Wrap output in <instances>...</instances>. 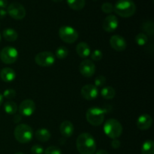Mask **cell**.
I'll list each match as a JSON object with an SVG mask.
<instances>
[{
	"mask_svg": "<svg viewBox=\"0 0 154 154\" xmlns=\"http://www.w3.org/2000/svg\"><path fill=\"white\" fill-rule=\"evenodd\" d=\"M76 147L81 154H94L96 150L95 138L90 133L84 132L77 138Z\"/></svg>",
	"mask_w": 154,
	"mask_h": 154,
	"instance_id": "obj_1",
	"label": "cell"
},
{
	"mask_svg": "<svg viewBox=\"0 0 154 154\" xmlns=\"http://www.w3.org/2000/svg\"><path fill=\"white\" fill-rule=\"evenodd\" d=\"M114 11L119 16L124 18L130 17L136 11V5L132 0H117Z\"/></svg>",
	"mask_w": 154,
	"mask_h": 154,
	"instance_id": "obj_2",
	"label": "cell"
},
{
	"mask_svg": "<svg viewBox=\"0 0 154 154\" xmlns=\"http://www.w3.org/2000/svg\"><path fill=\"white\" fill-rule=\"evenodd\" d=\"M14 135L17 141L20 144L29 143L33 137V131L29 125L19 124L15 127Z\"/></svg>",
	"mask_w": 154,
	"mask_h": 154,
	"instance_id": "obj_3",
	"label": "cell"
},
{
	"mask_svg": "<svg viewBox=\"0 0 154 154\" xmlns=\"http://www.w3.org/2000/svg\"><path fill=\"white\" fill-rule=\"evenodd\" d=\"M105 134L112 139H117L123 133V126L116 119H109L104 124Z\"/></svg>",
	"mask_w": 154,
	"mask_h": 154,
	"instance_id": "obj_4",
	"label": "cell"
},
{
	"mask_svg": "<svg viewBox=\"0 0 154 154\" xmlns=\"http://www.w3.org/2000/svg\"><path fill=\"white\" fill-rule=\"evenodd\" d=\"M86 119L90 125L93 126H99L105 120V112L103 109L98 107H91L86 113Z\"/></svg>",
	"mask_w": 154,
	"mask_h": 154,
	"instance_id": "obj_5",
	"label": "cell"
},
{
	"mask_svg": "<svg viewBox=\"0 0 154 154\" xmlns=\"http://www.w3.org/2000/svg\"><path fill=\"white\" fill-rule=\"evenodd\" d=\"M59 35L62 41L67 44H73L78 40V33L73 27L63 26L59 29Z\"/></svg>",
	"mask_w": 154,
	"mask_h": 154,
	"instance_id": "obj_6",
	"label": "cell"
},
{
	"mask_svg": "<svg viewBox=\"0 0 154 154\" xmlns=\"http://www.w3.org/2000/svg\"><path fill=\"white\" fill-rule=\"evenodd\" d=\"M17 58L18 51L13 47L7 46L0 51V60L5 64H13L17 61Z\"/></svg>",
	"mask_w": 154,
	"mask_h": 154,
	"instance_id": "obj_7",
	"label": "cell"
},
{
	"mask_svg": "<svg viewBox=\"0 0 154 154\" xmlns=\"http://www.w3.org/2000/svg\"><path fill=\"white\" fill-rule=\"evenodd\" d=\"M55 56L50 51L40 52L35 57L36 64L42 67H50L55 63Z\"/></svg>",
	"mask_w": 154,
	"mask_h": 154,
	"instance_id": "obj_8",
	"label": "cell"
},
{
	"mask_svg": "<svg viewBox=\"0 0 154 154\" xmlns=\"http://www.w3.org/2000/svg\"><path fill=\"white\" fill-rule=\"evenodd\" d=\"M7 14L11 17L17 20H20L26 17V9L19 2H12L7 7Z\"/></svg>",
	"mask_w": 154,
	"mask_h": 154,
	"instance_id": "obj_9",
	"label": "cell"
},
{
	"mask_svg": "<svg viewBox=\"0 0 154 154\" xmlns=\"http://www.w3.org/2000/svg\"><path fill=\"white\" fill-rule=\"evenodd\" d=\"M18 111L20 115L29 117L35 111V104L32 99H25L20 103Z\"/></svg>",
	"mask_w": 154,
	"mask_h": 154,
	"instance_id": "obj_10",
	"label": "cell"
},
{
	"mask_svg": "<svg viewBox=\"0 0 154 154\" xmlns=\"http://www.w3.org/2000/svg\"><path fill=\"white\" fill-rule=\"evenodd\" d=\"M80 73L85 78H91L95 74L96 67L93 61L90 60H84L79 66Z\"/></svg>",
	"mask_w": 154,
	"mask_h": 154,
	"instance_id": "obj_11",
	"label": "cell"
},
{
	"mask_svg": "<svg viewBox=\"0 0 154 154\" xmlns=\"http://www.w3.org/2000/svg\"><path fill=\"white\" fill-rule=\"evenodd\" d=\"M81 94L84 99L91 101L97 98L99 90L94 84H87L81 88Z\"/></svg>",
	"mask_w": 154,
	"mask_h": 154,
	"instance_id": "obj_12",
	"label": "cell"
},
{
	"mask_svg": "<svg viewBox=\"0 0 154 154\" xmlns=\"http://www.w3.org/2000/svg\"><path fill=\"white\" fill-rule=\"evenodd\" d=\"M110 45L114 51H118V52H121L126 50V46H127L124 38L119 35L111 36L110 38Z\"/></svg>",
	"mask_w": 154,
	"mask_h": 154,
	"instance_id": "obj_13",
	"label": "cell"
},
{
	"mask_svg": "<svg viewBox=\"0 0 154 154\" xmlns=\"http://www.w3.org/2000/svg\"><path fill=\"white\" fill-rule=\"evenodd\" d=\"M118 19L115 15H108L105 18L102 23V28L108 32H112L115 31L118 27Z\"/></svg>",
	"mask_w": 154,
	"mask_h": 154,
	"instance_id": "obj_14",
	"label": "cell"
},
{
	"mask_svg": "<svg viewBox=\"0 0 154 154\" xmlns=\"http://www.w3.org/2000/svg\"><path fill=\"white\" fill-rule=\"evenodd\" d=\"M153 124V119L151 116L147 114H144L140 116L137 120L136 126L140 130H147L150 129Z\"/></svg>",
	"mask_w": 154,
	"mask_h": 154,
	"instance_id": "obj_15",
	"label": "cell"
},
{
	"mask_svg": "<svg viewBox=\"0 0 154 154\" xmlns=\"http://www.w3.org/2000/svg\"><path fill=\"white\" fill-rule=\"evenodd\" d=\"M60 131L61 135L64 138H70L74 133L75 128L72 122L69 120H65L60 124Z\"/></svg>",
	"mask_w": 154,
	"mask_h": 154,
	"instance_id": "obj_16",
	"label": "cell"
},
{
	"mask_svg": "<svg viewBox=\"0 0 154 154\" xmlns=\"http://www.w3.org/2000/svg\"><path fill=\"white\" fill-rule=\"evenodd\" d=\"M0 78L5 83L12 82L16 78V72L11 68H4L0 72Z\"/></svg>",
	"mask_w": 154,
	"mask_h": 154,
	"instance_id": "obj_17",
	"label": "cell"
},
{
	"mask_svg": "<svg viewBox=\"0 0 154 154\" xmlns=\"http://www.w3.org/2000/svg\"><path fill=\"white\" fill-rule=\"evenodd\" d=\"M76 52L81 58H87L90 54V48L86 42H80L76 47Z\"/></svg>",
	"mask_w": 154,
	"mask_h": 154,
	"instance_id": "obj_18",
	"label": "cell"
},
{
	"mask_svg": "<svg viewBox=\"0 0 154 154\" xmlns=\"http://www.w3.org/2000/svg\"><path fill=\"white\" fill-rule=\"evenodd\" d=\"M35 138L38 141L41 142H46L51 139V134L50 131L47 129H39L35 132Z\"/></svg>",
	"mask_w": 154,
	"mask_h": 154,
	"instance_id": "obj_19",
	"label": "cell"
},
{
	"mask_svg": "<svg viewBox=\"0 0 154 154\" xmlns=\"http://www.w3.org/2000/svg\"><path fill=\"white\" fill-rule=\"evenodd\" d=\"M2 36L7 42H13L17 39L18 33L14 29L6 28L3 31Z\"/></svg>",
	"mask_w": 154,
	"mask_h": 154,
	"instance_id": "obj_20",
	"label": "cell"
},
{
	"mask_svg": "<svg viewBox=\"0 0 154 154\" xmlns=\"http://www.w3.org/2000/svg\"><path fill=\"white\" fill-rule=\"evenodd\" d=\"M68 5L72 10H82L86 4V0H67Z\"/></svg>",
	"mask_w": 154,
	"mask_h": 154,
	"instance_id": "obj_21",
	"label": "cell"
},
{
	"mask_svg": "<svg viewBox=\"0 0 154 154\" xmlns=\"http://www.w3.org/2000/svg\"><path fill=\"white\" fill-rule=\"evenodd\" d=\"M100 93H101V96H102V98L109 100V99H112L115 97L116 91L113 87H105L101 90Z\"/></svg>",
	"mask_w": 154,
	"mask_h": 154,
	"instance_id": "obj_22",
	"label": "cell"
},
{
	"mask_svg": "<svg viewBox=\"0 0 154 154\" xmlns=\"http://www.w3.org/2000/svg\"><path fill=\"white\" fill-rule=\"evenodd\" d=\"M141 154H154V143L152 140L144 141L141 146Z\"/></svg>",
	"mask_w": 154,
	"mask_h": 154,
	"instance_id": "obj_23",
	"label": "cell"
},
{
	"mask_svg": "<svg viewBox=\"0 0 154 154\" xmlns=\"http://www.w3.org/2000/svg\"><path fill=\"white\" fill-rule=\"evenodd\" d=\"M4 110L6 114H15L17 111V105L15 102L12 101H8L4 104Z\"/></svg>",
	"mask_w": 154,
	"mask_h": 154,
	"instance_id": "obj_24",
	"label": "cell"
},
{
	"mask_svg": "<svg viewBox=\"0 0 154 154\" xmlns=\"http://www.w3.org/2000/svg\"><path fill=\"white\" fill-rule=\"evenodd\" d=\"M69 55V50L66 47L61 46L58 48L56 51V57L59 60H64Z\"/></svg>",
	"mask_w": 154,
	"mask_h": 154,
	"instance_id": "obj_25",
	"label": "cell"
},
{
	"mask_svg": "<svg viewBox=\"0 0 154 154\" xmlns=\"http://www.w3.org/2000/svg\"><path fill=\"white\" fill-rule=\"evenodd\" d=\"M135 42L138 44L139 46H144V45H146L148 41V38H147V35L144 34V33L141 32L139 34L135 36Z\"/></svg>",
	"mask_w": 154,
	"mask_h": 154,
	"instance_id": "obj_26",
	"label": "cell"
},
{
	"mask_svg": "<svg viewBox=\"0 0 154 154\" xmlns=\"http://www.w3.org/2000/svg\"><path fill=\"white\" fill-rule=\"evenodd\" d=\"M142 29L144 32L149 34L150 35H153V23L152 21H147L144 23L142 26Z\"/></svg>",
	"mask_w": 154,
	"mask_h": 154,
	"instance_id": "obj_27",
	"label": "cell"
},
{
	"mask_svg": "<svg viewBox=\"0 0 154 154\" xmlns=\"http://www.w3.org/2000/svg\"><path fill=\"white\" fill-rule=\"evenodd\" d=\"M102 11L105 14H111L114 11V5L110 2H104L102 5Z\"/></svg>",
	"mask_w": 154,
	"mask_h": 154,
	"instance_id": "obj_28",
	"label": "cell"
},
{
	"mask_svg": "<svg viewBox=\"0 0 154 154\" xmlns=\"http://www.w3.org/2000/svg\"><path fill=\"white\" fill-rule=\"evenodd\" d=\"M2 96L7 99H13L16 97V91L13 89H7L4 91Z\"/></svg>",
	"mask_w": 154,
	"mask_h": 154,
	"instance_id": "obj_29",
	"label": "cell"
},
{
	"mask_svg": "<svg viewBox=\"0 0 154 154\" xmlns=\"http://www.w3.org/2000/svg\"><path fill=\"white\" fill-rule=\"evenodd\" d=\"M45 154H62V151L56 146H51L45 150Z\"/></svg>",
	"mask_w": 154,
	"mask_h": 154,
	"instance_id": "obj_30",
	"label": "cell"
},
{
	"mask_svg": "<svg viewBox=\"0 0 154 154\" xmlns=\"http://www.w3.org/2000/svg\"><path fill=\"white\" fill-rule=\"evenodd\" d=\"M105 82H106V78L103 75H100L95 79V86L96 87H102L105 84Z\"/></svg>",
	"mask_w": 154,
	"mask_h": 154,
	"instance_id": "obj_31",
	"label": "cell"
},
{
	"mask_svg": "<svg viewBox=\"0 0 154 154\" xmlns=\"http://www.w3.org/2000/svg\"><path fill=\"white\" fill-rule=\"evenodd\" d=\"M91 58L94 61H99L102 58V52L99 50H95L91 54Z\"/></svg>",
	"mask_w": 154,
	"mask_h": 154,
	"instance_id": "obj_32",
	"label": "cell"
},
{
	"mask_svg": "<svg viewBox=\"0 0 154 154\" xmlns=\"http://www.w3.org/2000/svg\"><path fill=\"white\" fill-rule=\"evenodd\" d=\"M31 152L32 154H43L44 148L39 144H35L32 147Z\"/></svg>",
	"mask_w": 154,
	"mask_h": 154,
	"instance_id": "obj_33",
	"label": "cell"
},
{
	"mask_svg": "<svg viewBox=\"0 0 154 154\" xmlns=\"http://www.w3.org/2000/svg\"><path fill=\"white\" fill-rule=\"evenodd\" d=\"M121 144L120 141L117 139H113L112 142H111V147L114 149H118L120 147Z\"/></svg>",
	"mask_w": 154,
	"mask_h": 154,
	"instance_id": "obj_34",
	"label": "cell"
},
{
	"mask_svg": "<svg viewBox=\"0 0 154 154\" xmlns=\"http://www.w3.org/2000/svg\"><path fill=\"white\" fill-rule=\"evenodd\" d=\"M8 7V0H0V8H5Z\"/></svg>",
	"mask_w": 154,
	"mask_h": 154,
	"instance_id": "obj_35",
	"label": "cell"
},
{
	"mask_svg": "<svg viewBox=\"0 0 154 154\" xmlns=\"http://www.w3.org/2000/svg\"><path fill=\"white\" fill-rule=\"evenodd\" d=\"M7 15V11L5 10L4 8H0V19L5 17Z\"/></svg>",
	"mask_w": 154,
	"mask_h": 154,
	"instance_id": "obj_36",
	"label": "cell"
},
{
	"mask_svg": "<svg viewBox=\"0 0 154 154\" xmlns=\"http://www.w3.org/2000/svg\"><path fill=\"white\" fill-rule=\"evenodd\" d=\"M21 120V116L19 114H16V115L14 117V123H19Z\"/></svg>",
	"mask_w": 154,
	"mask_h": 154,
	"instance_id": "obj_37",
	"label": "cell"
},
{
	"mask_svg": "<svg viewBox=\"0 0 154 154\" xmlns=\"http://www.w3.org/2000/svg\"><path fill=\"white\" fill-rule=\"evenodd\" d=\"M96 154H108V153L105 150H99L96 152Z\"/></svg>",
	"mask_w": 154,
	"mask_h": 154,
	"instance_id": "obj_38",
	"label": "cell"
},
{
	"mask_svg": "<svg viewBox=\"0 0 154 154\" xmlns=\"http://www.w3.org/2000/svg\"><path fill=\"white\" fill-rule=\"evenodd\" d=\"M3 96H2V94H1V93H0V107H1V105H2V103H3Z\"/></svg>",
	"mask_w": 154,
	"mask_h": 154,
	"instance_id": "obj_39",
	"label": "cell"
},
{
	"mask_svg": "<svg viewBox=\"0 0 154 154\" xmlns=\"http://www.w3.org/2000/svg\"><path fill=\"white\" fill-rule=\"evenodd\" d=\"M53 2H62L63 0H52Z\"/></svg>",
	"mask_w": 154,
	"mask_h": 154,
	"instance_id": "obj_40",
	"label": "cell"
},
{
	"mask_svg": "<svg viewBox=\"0 0 154 154\" xmlns=\"http://www.w3.org/2000/svg\"><path fill=\"white\" fill-rule=\"evenodd\" d=\"M14 154H24V153H21V152H19V153H14Z\"/></svg>",
	"mask_w": 154,
	"mask_h": 154,
	"instance_id": "obj_41",
	"label": "cell"
},
{
	"mask_svg": "<svg viewBox=\"0 0 154 154\" xmlns=\"http://www.w3.org/2000/svg\"><path fill=\"white\" fill-rule=\"evenodd\" d=\"M1 38H1V34H0V42H1Z\"/></svg>",
	"mask_w": 154,
	"mask_h": 154,
	"instance_id": "obj_42",
	"label": "cell"
}]
</instances>
